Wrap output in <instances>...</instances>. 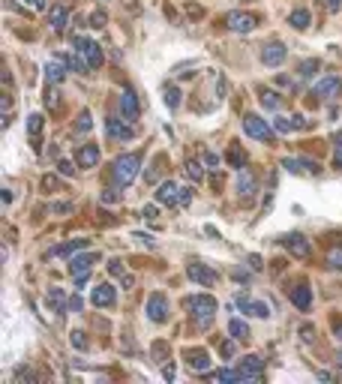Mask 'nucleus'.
Here are the masks:
<instances>
[{"label":"nucleus","instance_id":"obj_45","mask_svg":"<svg viewBox=\"0 0 342 384\" xmlns=\"http://www.w3.org/2000/svg\"><path fill=\"white\" fill-rule=\"evenodd\" d=\"M90 27H105V12L102 9H96V12L90 15Z\"/></svg>","mask_w":342,"mask_h":384},{"label":"nucleus","instance_id":"obj_13","mask_svg":"<svg viewBox=\"0 0 342 384\" xmlns=\"http://www.w3.org/2000/svg\"><path fill=\"white\" fill-rule=\"evenodd\" d=\"M90 300H93V306H114L117 303V288L111 285V282H99V285L93 288V294H90Z\"/></svg>","mask_w":342,"mask_h":384},{"label":"nucleus","instance_id":"obj_5","mask_svg":"<svg viewBox=\"0 0 342 384\" xmlns=\"http://www.w3.org/2000/svg\"><path fill=\"white\" fill-rule=\"evenodd\" d=\"M75 51H78V57L87 63V69H99V66H102V48H99L96 42H90V39H75Z\"/></svg>","mask_w":342,"mask_h":384},{"label":"nucleus","instance_id":"obj_39","mask_svg":"<svg viewBox=\"0 0 342 384\" xmlns=\"http://www.w3.org/2000/svg\"><path fill=\"white\" fill-rule=\"evenodd\" d=\"M69 342H72V348H78V351H84V348H87V339H84V333H81V330H72V339H69Z\"/></svg>","mask_w":342,"mask_h":384},{"label":"nucleus","instance_id":"obj_16","mask_svg":"<svg viewBox=\"0 0 342 384\" xmlns=\"http://www.w3.org/2000/svg\"><path fill=\"white\" fill-rule=\"evenodd\" d=\"M156 201L165 204V207H177V204H180V186H177L174 180H165V183L156 189Z\"/></svg>","mask_w":342,"mask_h":384},{"label":"nucleus","instance_id":"obj_61","mask_svg":"<svg viewBox=\"0 0 342 384\" xmlns=\"http://www.w3.org/2000/svg\"><path fill=\"white\" fill-rule=\"evenodd\" d=\"M120 282H123V288H132V276L126 273V276H120Z\"/></svg>","mask_w":342,"mask_h":384},{"label":"nucleus","instance_id":"obj_44","mask_svg":"<svg viewBox=\"0 0 342 384\" xmlns=\"http://www.w3.org/2000/svg\"><path fill=\"white\" fill-rule=\"evenodd\" d=\"M219 351H222V357H225V360H228V357H234V351H237V345H234V342H228V339H225V342H222V345H219Z\"/></svg>","mask_w":342,"mask_h":384},{"label":"nucleus","instance_id":"obj_57","mask_svg":"<svg viewBox=\"0 0 342 384\" xmlns=\"http://www.w3.org/2000/svg\"><path fill=\"white\" fill-rule=\"evenodd\" d=\"M189 198H192V189H180V204H189Z\"/></svg>","mask_w":342,"mask_h":384},{"label":"nucleus","instance_id":"obj_23","mask_svg":"<svg viewBox=\"0 0 342 384\" xmlns=\"http://www.w3.org/2000/svg\"><path fill=\"white\" fill-rule=\"evenodd\" d=\"M84 246H87V240H81V237H78V240H69V243H57L54 249H48V258H54V255H72L75 249H84Z\"/></svg>","mask_w":342,"mask_h":384},{"label":"nucleus","instance_id":"obj_20","mask_svg":"<svg viewBox=\"0 0 342 384\" xmlns=\"http://www.w3.org/2000/svg\"><path fill=\"white\" fill-rule=\"evenodd\" d=\"M63 78H66V63H63V60H51V63L45 66V81H48V87L60 84Z\"/></svg>","mask_w":342,"mask_h":384},{"label":"nucleus","instance_id":"obj_7","mask_svg":"<svg viewBox=\"0 0 342 384\" xmlns=\"http://www.w3.org/2000/svg\"><path fill=\"white\" fill-rule=\"evenodd\" d=\"M99 261V252H78V255H72L69 261V273L78 279V276H90V267Z\"/></svg>","mask_w":342,"mask_h":384},{"label":"nucleus","instance_id":"obj_12","mask_svg":"<svg viewBox=\"0 0 342 384\" xmlns=\"http://www.w3.org/2000/svg\"><path fill=\"white\" fill-rule=\"evenodd\" d=\"M135 129L129 126V120H120V117H105V135L108 138H117V141H126L132 138Z\"/></svg>","mask_w":342,"mask_h":384},{"label":"nucleus","instance_id":"obj_17","mask_svg":"<svg viewBox=\"0 0 342 384\" xmlns=\"http://www.w3.org/2000/svg\"><path fill=\"white\" fill-rule=\"evenodd\" d=\"M237 192L243 201H249V198H255V192H258V180L243 168V171H237Z\"/></svg>","mask_w":342,"mask_h":384},{"label":"nucleus","instance_id":"obj_38","mask_svg":"<svg viewBox=\"0 0 342 384\" xmlns=\"http://www.w3.org/2000/svg\"><path fill=\"white\" fill-rule=\"evenodd\" d=\"M39 129H42V114H30L27 117V132L30 135H39Z\"/></svg>","mask_w":342,"mask_h":384},{"label":"nucleus","instance_id":"obj_56","mask_svg":"<svg viewBox=\"0 0 342 384\" xmlns=\"http://www.w3.org/2000/svg\"><path fill=\"white\" fill-rule=\"evenodd\" d=\"M204 162L210 165V168H216V165H219V156H216V153H207V156H204Z\"/></svg>","mask_w":342,"mask_h":384},{"label":"nucleus","instance_id":"obj_48","mask_svg":"<svg viewBox=\"0 0 342 384\" xmlns=\"http://www.w3.org/2000/svg\"><path fill=\"white\" fill-rule=\"evenodd\" d=\"M51 213H72V204L60 201V204H51Z\"/></svg>","mask_w":342,"mask_h":384},{"label":"nucleus","instance_id":"obj_21","mask_svg":"<svg viewBox=\"0 0 342 384\" xmlns=\"http://www.w3.org/2000/svg\"><path fill=\"white\" fill-rule=\"evenodd\" d=\"M291 303H294L297 309H309V306H312V291H309L306 282H300V285L291 288Z\"/></svg>","mask_w":342,"mask_h":384},{"label":"nucleus","instance_id":"obj_50","mask_svg":"<svg viewBox=\"0 0 342 384\" xmlns=\"http://www.w3.org/2000/svg\"><path fill=\"white\" fill-rule=\"evenodd\" d=\"M81 306H84V303H81V297H78V294H75V297H69V312H81Z\"/></svg>","mask_w":342,"mask_h":384},{"label":"nucleus","instance_id":"obj_3","mask_svg":"<svg viewBox=\"0 0 342 384\" xmlns=\"http://www.w3.org/2000/svg\"><path fill=\"white\" fill-rule=\"evenodd\" d=\"M243 132L249 135V138H255V141H264V144H270L276 138V129L267 126V120H261L258 114H243Z\"/></svg>","mask_w":342,"mask_h":384},{"label":"nucleus","instance_id":"obj_30","mask_svg":"<svg viewBox=\"0 0 342 384\" xmlns=\"http://www.w3.org/2000/svg\"><path fill=\"white\" fill-rule=\"evenodd\" d=\"M210 378H216V381H246L240 369H219V372H210Z\"/></svg>","mask_w":342,"mask_h":384},{"label":"nucleus","instance_id":"obj_34","mask_svg":"<svg viewBox=\"0 0 342 384\" xmlns=\"http://www.w3.org/2000/svg\"><path fill=\"white\" fill-rule=\"evenodd\" d=\"M297 162H300V171H303V174H318V171H321V165L315 159H309V156H297Z\"/></svg>","mask_w":342,"mask_h":384},{"label":"nucleus","instance_id":"obj_29","mask_svg":"<svg viewBox=\"0 0 342 384\" xmlns=\"http://www.w3.org/2000/svg\"><path fill=\"white\" fill-rule=\"evenodd\" d=\"M162 96H165V105H168L171 111H177L180 108V87H174V84H165V90H162Z\"/></svg>","mask_w":342,"mask_h":384},{"label":"nucleus","instance_id":"obj_33","mask_svg":"<svg viewBox=\"0 0 342 384\" xmlns=\"http://www.w3.org/2000/svg\"><path fill=\"white\" fill-rule=\"evenodd\" d=\"M327 264H330V270H342V243L327 249Z\"/></svg>","mask_w":342,"mask_h":384},{"label":"nucleus","instance_id":"obj_6","mask_svg":"<svg viewBox=\"0 0 342 384\" xmlns=\"http://www.w3.org/2000/svg\"><path fill=\"white\" fill-rule=\"evenodd\" d=\"M339 93H342V78H336V75H324L312 87V96H318V99H336Z\"/></svg>","mask_w":342,"mask_h":384},{"label":"nucleus","instance_id":"obj_28","mask_svg":"<svg viewBox=\"0 0 342 384\" xmlns=\"http://www.w3.org/2000/svg\"><path fill=\"white\" fill-rule=\"evenodd\" d=\"M48 306H54V309H69V303H66V294H63V288H51L48 291Z\"/></svg>","mask_w":342,"mask_h":384},{"label":"nucleus","instance_id":"obj_54","mask_svg":"<svg viewBox=\"0 0 342 384\" xmlns=\"http://www.w3.org/2000/svg\"><path fill=\"white\" fill-rule=\"evenodd\" d=\"M54 186H57V180H54L51 174H48V177H42V189H54Z\"/></svg>","mask_w":342,"mask_h":384},{"label":"nucleus","instance_id":"obj_14","mask_svg":"<svg viewBox=\"0 0 342 384\" xmlns=\"http://www.w3.org/2000/svg\"><path fill=\"white\" fill-rule=\"evenodd\" d=\"M234 303H237L246 315H255V318H270V309H267V303H261V300H252V297L240 294Z\"/></svg>","mask_w":342,"mask_h":384},{"label":"nucleus","instance_id":"obj_43","mask_svg":"<svg viewBox=\"0 0 342 384\" xmlns=\"http://www.w3.org/2000/svg\"><path fill=\"white\" fill-rule=\"evenodd\" d=\"M132 237H135V240H141V243H144V246H147V249H153V246H156V240H153V237H150V234H144V231H135V234H132Z\"/></svg>","mask_w":342,"mask_h":384},{"label":"nucleus","instance_id":"obj_46","mask_svg":"<svg viewBox=\"0 0 342 384\" xmlns=\"http://www.w3.org/2000/svg\"><path fill=\"white\" fill-rule=\"evenodd\" d=\"M282 168H288L291 174H300V162L291 159V156H285V159H282Z\"/></svg>","mask_w":342,"mask_h":384},{"label":"nucleus","instance_id":"obj_25","mask_svg":"<svg viewBox=\"0 0 342 384\" xmlns=\"http://www.w3.org/2000/svg\"><path fill=\"white\" fill-rule=\"evenodd\" d=\"M309 18H312V15H309V9H294V12L288 15V24H291L294 30H306Z\"/></svg>","mask_w":342,"mask_h":384},{"label":"nucleus","instance_id":"obj_19","mask_svg":"<svg viewBox=\"0 0 342 384\" xmlns=\"http://www.w3.org/2000/svg\"><path fill=\"white\" fill-rule=\"evenodd\" d=\"M75 162H78L81 168H93V165H99V147H96V144H84V147H78Z\"/></svg>","mask_w":342,"mask_h":384},{"label":"nucleus","instance_id":"obj_60","mask_svg":"<svg viewBox=\"0 0 342 384\" xmlns=\"http://www.w3.org/2000/svg\"><path fill=\"white\" fill-rule=\"evenodd\" d=\"M291 123H294V129H300V126H303V117H300V114H294V117H291Z\"/></svg>","mask_w":342,"mask_h":384},{"label":"nucleus","instance_id":"obj_41","mask_svg":"<svg viewBox=\"0 0 342 384\" xmlns=\"http://www.w3.org/2000/svg\"><path fill=\"white\" fill-rule=\"evenodd\" d=\"M75 126L81 129V132H90V126H93V120H90V111H81L78 114V123Z\"/></svg>","mask_w":342,"mask_h":384},{"label":"nucleus","instance_id":"obj_10","mask_svg":"<svg viewBox=\"0 0 342 384\" xmlns=\"http://www.w3.org/2000/svg\"><path fill=\"white\" fill-rule=\"evenodd\" d=\"M279 243H282V246H285V249H288L294 258H309V255H312V246H309V240L303 237V234H285Z\"/></svg>","mask_w":342,"mask_h":384},{"label":"nucleus","instance_id":"obj_2","mask_svg":"<svg viewBox=\"0 0 342 384\" xmlns=\"http://www.w3.org/2000/svg\"><path fill=\"white\" fill-rule=\"evenodd\" d=\"M138 168H141V156L138 153H123L111 162V180L114 186H129L138 177Z\"/></svg>","mask_w":342,"mask_h":384},{"label":"nucleus","instance_id":"obj_37","mask_svg":"<svg viewBox=\"0 0 342 384\" xmlns=\"http://www.w3.org/2000/svg\"><path fill=\"white\" fill-rule=\"evenodd\" d=\"M186 174H189L192 180H201V177H204V171H201V165H198V162H195V159H189V162H186Z\"/></svg>","mask_w":342,"mask_h":384},{"label":"nucleus","instance_id":"obj_36","mask_svg":"<svg viewBox=\"0 0 342 384\" xmlns=\"http://www.w3.org/2000/svg\"><path fill=\"white\" fill-rule=\"evenodd\" d=\"M273 129L276 132H282V135H288V132H294V123H291V117H276Z\"/></svg>","mask_w":342,"mask_h":384},{"label":"nucleus","instance_id":"obj_52","mask_svg":"<svg viewBox=\"0 0 342 384\" xmlns=\"http://www.w3.org/2000/svg\"><path fill=\"white\" fill-rule=\"evenodd\" d=\"M141 213H144V216H147V219H156V216H159V210H156V207H153V204H147V207H144V210H141Z\"/></svg>","mask_w":342,"mask_h":384},{"label":"nucleus","instance_id":"obj_40","mask_svg":"<svg viewBox=\"0 0 342 384\" xmlns=\"http://www.w3.org/2000/svg\"><path fill=\"white\" fill-rule=\"evenodd\" d=\"M333 141H336V147H333V165L342 171V132L333 138Z\"/></svg>","mask_w":342,"mask_h":384},{"label":"nucleus","instance_id":"obj_51","mask_svg":"<svg viewBox=\"0 0 342 384\" xmlns=\"http://www.w3.org/2000/svg\"><path fill=\"white\" fill-rule=\"evenodd\" d=\"M312 333H315V330H312V324H303V327H300V336H303V342H312V339H315Z\"/></svg>","mask_w":342,"mask_h":384},{"label":"nucleus","instance_id":"obj_58","mask_svg":"<svg viewBox=\"0 0 342 384\" xmlns=\"http://www.w3.org/2000/svg\"><path fill=\"white\" fill-rule=\"evenodd\" d=\"M162 375H165V378H168V381H171V378H174V363H168V366H165V369H162Z\"/></svg>","mask_w":342,"mask_h":384},{"label":"nucleus","instance_id":"obj_49","mask_svg":"<svg viewBox=\"0 0 342 384\" xmlns=\"http://www.w3.org/2000/svg\"><path fill=\"white\" fill-rule=\"evenodd\" d=\"M108 270H111L114 276H126V273H123V264H120V261H108Z\"/></svg>","mask_w":342,"mask_h":384},{"label":"nucleus","instance_id":"obj_62","mask_svg":"<svg viewBox=\"0 0 342 384\" xmlns=\"http://www.w3.org/2000/svg\"><path fill=\"white\" fill-rule=\"evenodd\" d=\"M30 6H36V9H45V0H27Z\"/></svg>","mask_w":342,"mask_h":384},{"label":"nucleus","instance_id":"obj_18","mask_svg":"<svg viewBox=\"0 0 342 384\" xmlns=\"http://www.w3.org/2000/svg\"><path fill=\"white\" fill-rule=\"evenodd\" d=\"M261 369H264V360H261V357H255V354H246V357H243V363H240V372H243V378H246V381L258 378V375H261Z\"/></svg>","mask_w":342,"mask_h":384},{"label":"nucleus","instance_id":"obj_53","mask_svg":"<svg viewBox=\"0 0 342 384\" xmlns=\"http://www.w3.org/2000/svg\"><path fill=\"white\" fill-rule=\"evenodd\" d=\"M249 267H252V270H261V267H264V264H261V255H249Z\"/></svg>","mask_w":342,"mask_h":384},{"label":"nucleus","instance_id":"obj_47","mask_svg":"<svg viewBox=\"0 0 342 384\" xmlns=\"http://www.w3.org/2000/svg\"><path fill=\"white\" fill-rule=\"evenodd\" d=\"M99 201H102V204H114V201H117V192H114V189H105L102 195H99Z\"/></svg>","mask_w":342,"mask_h":384},{"label":"nucleus","instance_id":"obj_1","mask_svg":"<svg viewBox=\"0 0 342 384\" xmlns=\"http://www.w3.org/2000/svg\"><path fill=\"white\" fill-rule=\"evenodd\" d=\"M183 306L189 309V315H192V321H195L198 327H210V324H213V315H216V300H213L210 294H192V297H186V300H183Z\"/></svg>","mask_w":342,"mask_h":384},{"label":"nucleus","instance_id":"obj_55","mask_svg":"<svg viewBox=\"0 0 342 384\" xmlns=\"http://www.w3.org/2000/svg\"><path fill=\"white\" fill-rule=\"evenodd\" d=\"M321 3H324V0H321ZM327 9H330V12H339V9H342V0H327Z\"/></svg>","mask_w":342,"mask_h":384},{"label":"nucleus","instance_id":"obj_9","mask_svg":"<svg viewBox=\"0 0 342 384\" xmlns=\"http://www.w3.org/2000/svg\"><path fill=\"white\" fill-rule=\"evenodd\" d=\"M285 57H288V48H285V42H267L264 48H261V63L264 66H282L285 63Z\"/></svg>","mask_w":342,"mask_h":384},{"label":"nucleus","instance_id":"obj_31","mask_svg":"<svg viewBox=\"0 0 342 384\" xmlns=\"http://www.w3.org/2000/svg\"><path fill=\"white\" fill-rule=\"evenodd\" d=\"M318 69H321V63H318L315 57H309V60H303V63L297 66V75H300V78L306 81V78H312V75H315Z\"/></svg>","mask_w":342,"mask_h":384},{"label":"nucleus","instance_id":"obj_24","mask_svg":"<svg viewBox=\"0 0 342 384\" xmlns=\"http://www.w3.org/2000/svg\"><path fill=\"white\" fill-rule=\"evenodd\" d=\"M228 333L234 336V342H246L249 339V327H246V321H240V318H228Z\"/></svg>","mask_w":342,"mask_h":384},{"label":"nucleus","instance_id":"obj_15","mask_svg":"<svg viewBox=\"0 0 342 384\" xmlns=\"http://www.w3.org/2000/svg\"><path fill=\"white\" fill-rule=\"evenodd\" d=\"M120 114H123V120H129V123L141 114V105H138L135 90H123V93H120Z\"/></svg>","mask_w":342,"mask_h":384},{"label":"nucleus","instance_id":"obj_59","mask_svg":"<svg viewBox=\"0 0 342 384\" xmlns=\"http://www.w3.org/2000/svg\"><path fill=\"white\" fill-rule=\"evenodd\" d=\"M234 279H237V282H246V279H249V273H246V270H237V273H234Z\"/></svg>","mask_w":342,"mask_h":384},{"label":"nucleus","instance_id":"obj_42","mask_svg":"<svg viewBox=\"0 0 342 384\" xmlns=\"http://www.w3.org/2000/svg\"><path fill=\"white\" fill-rule=\"evenodd\" d=\"M57 174H63V177H75V165L66 159H60L57 162Z\"/></svg>","mask_w":342,"mask_h":384},{"label":"nucleus","instance_id":"obj_35","mask_svg":"<svg viewBox=\"0 0 342 384\" xmlns=\"http://www.w3.org/2000/svg\"><path fill=\"white\" fill-rule=\"evenodd\" d=\"M60 60H63V63H66L69 69H72V72H87V63H84L81 57H69V54H63Z\"/></svg>","mask_w":342,"mask_h":384},{"label":"nucleus","instance_id":"obj_32","mask_svg":"<svg viewBox=\"0 0 342 384\" xmlns=\"http://www.w3.org/2000/svg\"><path fill=\"white\" fill-rule=\"evenodd\" d=\"M228 165H231V168H237V171H243V168H246V153L240 150L237 144L228 150Z\"/></svg>","mask_w":342,"mask_h":384},{"label":"nucleus","instance_id":"obj_64","mask_svg":"<svg viewBox=\"0 0 342 384\" xmlns=\"http://www.w3.org/2000/svg\"><path fill=\"white\" fill-rule=\"evenodd\" d=\"M336 339H342V327H336Z\"/></svg>","mask_w":342,"mask_h":384},{"label":"nucleus","instance_id":"obj_27","mask_svg":"<svg viewBox=\"0 0 342 384\" xmlns=\"http://www.w3.org/2000/svg\"><path fill=\"white\" fill-rule=\"evenodd\" d=\"M66 24H69V9L66 6H54L51 9V27L54 30H63Z\"/></svg>","mask_w":342,"mask_h":384},{"label":"nucleus","instance_id":"obj_11","mask_svg":"<svg viewBox=\"0 0 342 384\" xmlns=\"http://www.w3.org/2000/svg\"><path fill=\"white\" fill-rule=\"evenodd\" d=\"M186 276H189L192 282L207 285V288H213V285H216V279H219V276H216L210 267H204V264H195V261H192V264H186Z\"/></svg>","mask_w":342,"mask_h":384},{"label":"nucleus","instance_id":"obj_63","mask_svg":"<svg viewBox=\"0 0 342 384\" xmlns=\"http://www.w3.org/2000/svg\"><path fill=\"white\" fill-rule=\"evenodd\" d=\"M336 366L342 369V351H336Z\"/></svg>","mask_w":342,"mask_h":384},{"label":"nucleus","instance_id":"obj_8","mask_svg":"<svg viewBox=\"0 0 342 384\" xmlns=\"http://www.w3.org/2000/svg\"><path fill=\"white\" fill-rule=\"evenodd\" d=\"M147 318L156 321V324H162V321L168 318V300H165V294L153 291V294L147 297Z\"/></svg>","mask_w":342,"mask_h":384},{"label":"nucleus","instance_id":"obj_26","mask_svg":"<svg viewBox=\"0 0 342 384\" xmlns=\"http://www.w3.org/2000/svg\"><path fill=\"white\" fill-rule=\"evenodd\" d=\"M258 99H261V105H264L267 111H279V108H282V96L273 93V90H267V87L258 93Z\"/></svg>","mask_w":342,"mask_h":384},{"label":"nucleus","instance_id":"obj_4","mask_svg":"<svg viewBox=\"0 0 342 384\" xmlns=\"http://www.w3.org/2000/svg\"><path fill=\"white\" fill-rule=\"evenodd\" d=\"M255 24H258V18H255L252 12H243V9H231V12L225 15V27L234 30V33H252Z\"/></svg>","mask_w":342,"mask_h":384},{"label":"nucleus","instance_id":"obj_22","mask_svg":"<svg viewBox=\"0 0 342 384\" xmlns=\"http://www.w3.org/2000/svg\"><path fill=\"white\" fill-rule=\"evenodd\" d=\"M186 366L195 372H207L210 369V354L207 351H189L186 354Z\"/></svg>","mask_w":342,"mask_h":384}]
</instances>
